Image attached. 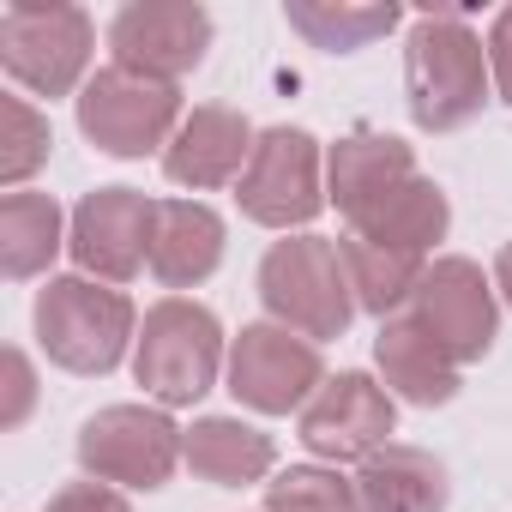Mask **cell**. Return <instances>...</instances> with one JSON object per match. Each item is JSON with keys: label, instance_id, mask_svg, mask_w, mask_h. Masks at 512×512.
<instances>
[{"label": "cell", "instance_id": "cell-9", "mask_svg": "<svg viewBox=\"0 0 512 512\" xmlns=\"http://www.w3.org/2000/svg\"><path fill=\"white\" fill-rule=\"evenodd\" d=\"M241 211L266 229H296V223H314L320 205H326V187H320V145L302 133V127H272L253 139V157L241 169Z\"/></svg>", "mask_w": 512, "mask_h": 512}, {"label": "cell", "instance_id": "cell-27", "mask_svg": "<svg viewBox=\"0 0 512 512\" xmlns=\"http://www.w3.org/2000/svg\"><path fill=\"white\" fill-rule=\"evenodd\" d=\"M49 512H133L109 482H67L55 500H49Z\"/></svg>", "mask_w": 512, "mask_h": 512}, {"label": "cell", "instance_id": "cell-23", "mask_svg": "<svg viewBox=\"0 0 512 512\" xmlns=\"http://www.w3.org/2000/svg\"><path fill=\"white\" fill-rule=\"evenodd\" d=\"M284 19H290V31H302L314 49H326V55H350V49H368L374 37H386L404 13L392 7V0H380V7H332V0H290Z\"/></svg>", "mask_w": 512, "mask_h": 512}, {"label": "cell", "instance_id": "cell-26", "mask_svg": "<svg viewBox=\"0 0 512 512\" xmlns=\"http://www.w3.org/2000/svg\"><path fill=\"white\" fill-rule=\"evenodd\" d=\"M0 368H7V404H0V422L19 428L31 416V404H37V374L25 362V350H7V356H0Z\"/></svg>", "mask_w": 512, "mask_h": 512}, {"label": "cell", "instance_id": "cell-7", "mask_svg": "<svg viewBox=\"0 0 512 512\" xmlns=\"http://www.w3.org/2000/svg\"><path fill=\"white\" fill-rule=\"evenodd\" d=\"M181 458H187V434L163 410H145V404H109L79 428V464L97 482L163 488Z\"/></svg>", "mask_w": 512, "mask_h": 512}, {"label": "cell", "instance_id": "cell-3", "mask_svg": "<svg viewBox=\"0 0 512 512\" xmlns=\"http://www.w3.org/2000/svg\"><path fill=\"white\" fill-rule=\"evenodd\" d=\"M37 344L49 350V362H61L67 374H109L133 338V302L115 284H91V278H49L37 290Z\"/></svg>", "mask_w": 512, "mask_h": 512}, {"label": "cell", "instance_id": "cell-14", "mask_svg": "<svg viewBox=\"0 0 512 512\" xmlns=\"http://www.w3.org/2000/svg\"><path fill=\"white\" fill-rule=\"evenodd\" d=\"M247 157H253V127H247V115H235V109H223V103H199V109L181 121V133L169 139L163 169H169V181H181V187H223V181H235V175L247 169Z\"/></svg>", "mask_w": 512, "mask_h": 512}, {"label": "cell", "instance_id": "cell-10", "mask_svg": "<svg viewBox=\"0 0 512 512\" xmlns=\"http://www.w3.org/2000/svg\"><path fill=\"white\" fill-rule=\"evenodd\" d=\"M410 320L464 368V362H482L488 350H494V326H500V314H494V284L482 278V266L476 260H428V272H422V284H416V296H410Z\"/></svg>", "mask_w": 512, "mask_h": 512}, {"label": "cell", "instance_id": "cell-18", "mask_svg": "<svg viewBox=\"0 0 512 512\" xmlns=\"http://www.w3.org/2000/svg\"><path fill=\"white\" fill-rule=\"evenodd\" d=\"M446 223H452V205H446L440 181L410 175V181H398L386 199H374L368 211H356V217H350V235H362V241H374V247L422 253V260H428V247L446 235Z\"/></svg>", "mask_w": 512, "mask_h": 512}, {"label": "cell", "instance_id": "cell-25", "mask_svg": "<svg viewBox=\"0 0 512 512\" xmlns=\"http://www.w3.org/2000/svg\"><path fill=\"white\" fill-rule=\"evenodd\" d=\"M49 121L25 103V97H0V181H25L43 157H49Z\"/></svg>", "mask_w": 512, "mask_h": 512}, {"label": "cell", "instance_id": "cell-24", "mask_svg": "<svg viewBox=\"0 0 512 512\" xmlns=\"http://www.w3.org/2000/svg\"><path fill=\"white\" fill-rule=\"evenodd\" d=\"M266 512H362V494L326 464H290L266 482Z\"/></svg>", "mask_w": 512, "mask_h": 512}, {"label": "cell", "instance_id": "cell-2", "mask_svg": "<svg viewBox=\"0 0 512 512\" xmlns=\"http://www.w3.org/2000/svg\"><path fill=\"white\" fill-rule=\"evenodd\" d=\"M260 302L272 308L278 326L326 344L344 338L356 296H350V272H344V253L326 235H284L272 241V253L260 260Z\"/></svg>", "mask_w": 512, "mask_h": 512}, {"label": "cell", "instance_id": "cell-15", "mask_svg": "<svg viewBox=\"0 0 512 512\" xmlns=\"http://www.w3.org/2000/svg\"><path fill=\"white\" fill-rule=\"evenodd\" d=\"M223 260V217L199 199H157L151 217V272L169 290H193Z\"/></svg>", "mask_w": 512, "mask_h": 512}, {"label": "cell", "instance_id": "cell-12", "mask_svg": "<svg viewBox=\"0 0 512 512\" xmlns=\"http://www.w3.org/2000/svg\"><path fill=\"white\" fill-rule=\"evenodd\" d=\"M151 217L157 199L133 193V187H97L73 205V260L79 272L103 278V284H127L139 278V266H151Z\"/></svg>", "mask_w": 512, "mask_h": 512}, {"label": "cell", "instance_id": "cell-4", "mask_svg": "<svg viewBox=\"0 0 512 512\" xmlns=\"http://www.w3.org/2000/svg\"><path fill=\"white\" fill-rule=\"evenodd\" d=\"M223 368V326L211 308L169 296L145 314L139 344H133V374L157 404H193L217 386Z\"/></svg>", "mask_w": 512, "mask_h": 512}, {"label": "cell", "instance_id": "cell-5", "mask_svg": "<svg viewBox=\"0 0 512 512\" xmlns=\"http://www.w3.org/2000/svg\"><path fill=\"white\" fill-rule=\"evenodd\" d=\"M91 13L73 0H19L0 13V67L43 97H67L91 67Z\"/></svg>", "mask_w": 512, "mask_h": 512}, {"label": "cell", "instance_id": "cell-13", "mask_svg": "<svg viewBox=\"0 0 512 512\" xmlns=\"http://www.w3.org/2000/svg\"><path fill=\"white\" fill-rule=\"evenodd\" d=\"M392 392L368 374H338L326 380L308 410H302V446L314 458H332V464H350V458H374L380 446H392Z\"/></svg>", "mask_w": 512, "mask_h": 512}, {"label": "cell", "instance_id": "cell-22", "mask_svg": "<svg viewBox=\"0 0 512 512\" xmlns=\"http://www.w3.org/2000/svg\"><path fill=\"white\" fill-rule=\"evenodd\" d=\"M55 253H61V205L49 193H7L0 199V272L13 284H25Z\"/></svg>", "mask_w": 512, "mask_h": 512}, {"label": "cell", "instance_id": "cell-28", "mask_svg": "<svg viewBox=\"0 0 512 512\" xmlns=\"http://www.w3.org/2000/svg\"><path fill=\"white\" fill-rule=\"evenodd\" d=\"M488 73H494V91L512 103V7L494 19V31H488Z\"/></svg>", "mask_w": 512, "mask_h": 512}, {"label": "cell", "instance_id": "cell-21", "mask_svg": "<svg viewBox=\"0 0 512 512\" xmlns=\"http://www.w3.org/2000/svg\"><path fill=\"white\" fill-rule=\"evenodd\" d=\"M338 253H344L356 308H368V314H380V320H398V308H410V296H416V284H422V272H428L422 253L374 247V241H362V235H344Z\"/></svg>", "mask_w": 512, "mask_h": 512}, {"label": "cell", "instance_id": "cell-6", "mask_svg": "<svg viewBox=\"0 0 512 512\" xmlns=\"http://www.w3.org/2000/svg\"><path fill=\"white\" fill-rule=\"evenodd\" d=\"M181 91L127 67H97L79 91V133L109 151V157H145V151H169V139L181 133Z\"/></svg>", "mask_w": 512, "mask_h": 512}, {"label": "cell", "instance_id": "cell-11", "mask_svg": "<svg viewBox=\"0 0 512 512\" xmlns=\"http://www.w3.org/2000/svg\"><path fill=\"white\" fill-rule=\"evenodd\" d=\"M109 49H115V67L175 85L181 73H193L205 61L211 13L193 7V0H133L109 25Z\"/></svg>", "mask_w": 512, "mask_h": 512}, {"label": "cell", "instance_id": "cell-29", "mask_svg": "<svg viewBox=\"0 0 512 512\" xmlns=\"http://www.w3.org/2000/svg\"><path fill=\"white\" fill-rule=\"evenodd\" d=\"M494 290H500V296L512 302V241L500 247V260H494Z\"/></svg>", "mask_w": 512, "mask_h": 512}, {"label": "cell", "instance_id": "cell-16", "mask_svg": "<svg viewBox=\"0 0 512 512\" xmlns=\"http://www.w3.org/2000/svg\"><path fill=\"white\" fill-rule=\"evenodd\" d=\"M416 175V151L404 145V139H392V133H344L332 151H326V199L344 211V217H356V211H368L374 199H386L398 181H410Z\"/></svg>", "mask_w": 512, "mask_h": 512}, {"label": "cell", "instance_id": "cell-1", "mask_svg": "<svg viewBox=\"0 0 512 512\" xmlns=\"http://www.w3.org/2000/svg\"><path fill=\"white\" fill-rule=\"evenodd\" d=\"M488 49L452 7H428L410 31L404 49V85H410V115L428 133H452L488 103Z\"/></svg>", "mask_w": 512, "mask_h": 512}, {"label": "cell", "instance_id": "cell-17", "mask_svg": "<svg viewBox=\"0 0 512 512\" xmlns=\"http://www.w3.org/2000/svg\"><path fill=\"white\" fill-rule=\"evenodd\" d=\"M374 362H380V374H386V386L404 398V404H422V410H434V404H452L458 398V362L410 320V314H398V320H380V338H374Z\"/></svg>", "mask_w": 512, "mask_h": 512}, {"label": "cell", "instance_id": "cell-20", "mask_svg": "<svg viewBox=\"0 0 512 512\" xmlns=\"http://www.w3.org/2000/svg\"><path fill=\"white\" fill-rule=\"evenodd\" d=\"M187 464H193V476H205L217 488H241V482H260L278 464V446L253 422L205 416V422L187 428Z\"/></svg>", "mask_w": 512, "mask_h": 512}, {"label": "cell", "instance_id": "cell-19", "mask_svg": "<svg viewBox=\"0 0 512 512\" xmlns=\"http://www.w3.org/2000/svg\"><path fill=\"white\" fill-rule=\"evenodd\" d=\"M356 494H362V512H446L452 482H446V464L434 452L380 446L374 458H362Z\"/></svg>", "mask_w": 512, "mask_h": 512}, {"label": "cell", "instance_id": "cell-8", "mask_svg": "<svg viewBox=\"0 0 512 512\" xmlns=\"http://www.w3.org/2000/svg\"><path fill=\"white\" fill-rule=\"evenodd\" d=\"M326 386V362H320V344L278 326V320H260V326H241L235 350H229V392L260 410V416H290V410H308V398Z\"/></svg>", "mask_w": 512, "mask_h": 512}]
</instances>
